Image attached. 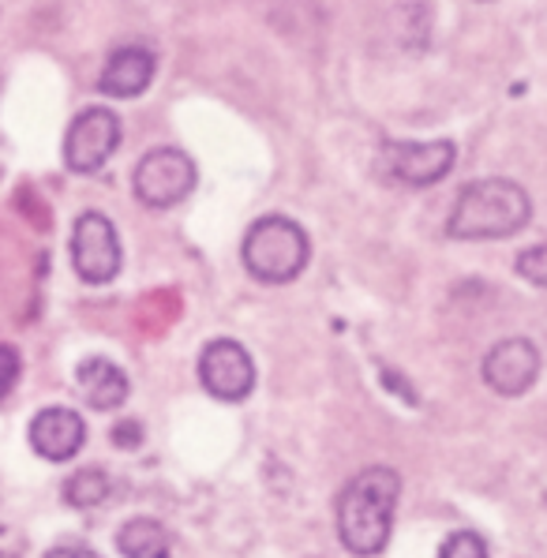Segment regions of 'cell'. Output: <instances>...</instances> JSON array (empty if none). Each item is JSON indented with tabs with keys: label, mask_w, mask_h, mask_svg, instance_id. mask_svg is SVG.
Listing matches in <instances>:
<instances>
[{
	"label": "cell",
	"mask_w": 547,
	"mask_h": 558,
	"mask_svg": "<svg viewBox=\"0 0 547 558\" xmlns=\"http://www.w3.org/2000/svg\"><path fill=\"white\" fill-rule=\"evenodd\" d=\"M121 544V555L124 558H169L173 555V536L161 521H150V518H135L127 521L117 536Z\"/></svg>",
	"instance_id": "13"
},
{
	"label": "cell",
	"mask_w": 547,
	"mask_h": 558,
	"mask_svg": "<svg viewBox=\"0 0 547 558\" xmlns=\"http://www.w3.org/2000/svg\"><path fill=\"white\" fill-rule=\"evenodd\" d=\"M199 379L218 401H244L255 386V364L244 345L221 338L210 341L199 356Z\"/></svg>",
	"instance_id": "8"
},
{
	"label": "cell",
	"mask_w": 547,
	"mask_h": 558,
	"mask_svg": "<svg viewBox=\"0 0 547 558\" xmlns=\"http://www.w3.org/2000/svg\"><path fill=\"white\" fill-rule=\"evenodd\" d=\"M540 375V353L533 341L525 338H507L484 356V383L502 398H518Z\"/></svg>",
	"instance_id": "9"
},
{
	"label": "cell",
	"mask_w": 547,
	"mask_h": 558,
	"mask_svg": "<svg viewBox=\"0 0 547 558\" xmlns=\"http://www.w3.org/2000/svg\"><path fill=\"white\" fill-rule=\"evenodd\" d=\"M518 274L525 281H533V286L547 289V244H536V247H528V252H521Z\"/></svg>",
	"instance_id": "16"
},
{
	"label": "cell",
	"mask_w": 547,
	"mask_h": 558,
	"mask_svg": "<svg viewBox=\"0 0 547 558\" xmlns=\"http://www.w3.org/2000/svg\"><path fill=\"white\" fill-rule=\"evenodd\" d=\"M80 390H83V398H87L90 409L109 412V409L124 405L127 375L117 364H109V360L90 356V360H83V364H80Z\"/></svg>",
	"instance_id": "12"
},
{
	"label": "cell",
	"mask_w": 547,
	"mask_h": 558,
	"mask_svg": "<svg viewBox=\"0 0 547 558\" xmlns=\"http://www.w3.org/2000/svg\"><path fill=\"white\" fill-rule=\"evenodd\" d=\"M439 558H487V544L476 532H454L447 544L439 547Z\"/></svg>",
	"instance_id": "15"
},
{
	"label": "cell",
	"mask_w": 547,
	"mask_h": 558,
	"mask_svg": "<svg viewBox=\"0 0 547 558\" xmlns=\"http://www.w3.org/2000/svg\"><path fill=\"white\" fill-rule=\"evenodd\" d=\"M454 143L450 140H431V143H387L382 147V166L387 177H394L398 184L409 187H427L439 184L442 177L454 169Z\"/></svg>",
	"instance_id": "7"
},
{
	"label": "cell",
	"mask_w": 547,
	"mask_h": 558,
	"mask_svg": "<svg viewBox=\"0 0 547 558\" xmlns=\"http://www.w3.org/2000/svg\"><path fill=\"white\" fill-rule=\"evenodd\" d=\"M195 187V166L184 150L177 147H158L135 166V195L150 210H166L187 199Z\"/></svg>",
	"instance_id": "4"
},
{
	"label": "cell",
	"mask_w": 547,
	"mask_h": 558,
	"mask_svg": "<svg viewBox=\"0 0 547 558\" xmlns=\"http://www.w3.org/2000/svg\"><path fill=\"white\" fill-rule=\"evenodd\" d=\"M83 439H87V424L80 412L72 409H41L31 420V446L46 461H68L80 453Z\"/></svg>",
	"instance_id": "10"
},
{
	"label": "cell",
	"mask_w": 547,
	"mask_h": 558,
	"mask_svg": "<svg viewBox=\"0 0 547 558\" xmlns=\"http://www.w3.org/2000/svg\"><path fill=\"white\" fill-rule=\"evenodd\" d=\"M20 372H23V360L15 353L12 345H0V398L20 383Z\"/></svg>",
	"instance_id": "17"
},
{
	"label": "cell",
	"mask_w": 547,
	"mask_h": 558,
	"mask_svg": "<svg viewBox=\"0 0 547 558\" xmlns=\"http://www.w3.org/2000/svg\"><path fill=\"white\" fill-rule=\"evenodd\" d=\"M143 439V427L135 424V420H121V424L113 427V442L121 446V450H135Z\"/></svg>",
	"instance_id": "18"
},
{
	"label": "cell",
	"mask_w": 547,
	"mask_h": 558,
	"mask_svg": "<svg viewBox=\"0 0 547 558\" xmlns=\"http://www.w3.org/2000/svg\"><path fill=\"white\" fill-rule=\"evenodd\" d=\"M0 558H15V555H8V551H0Z\"/></svg>",
	"instance_id": "20"
},
{
	"label": "cell",
	"mask_w": 547,
	"mask_h": 558,
	"mask_svg": "<svg viewBox=\"0 0 547 558\" xmlns=\"http://www.w3.org/2000/svg\"><path fill=\"white\" fill-rule=\"evenodd\" d=\"M46 558H101L98 551H90V547H75V544H61V547H53Z\"/></svg>",
	"instance_id": "19"
},
{
	"label": "cell",
	"mask_w": 547,
	"mask_h": 558,
	"mask_svg": "<svg viewBox=\"0 0 547 558\" xmlns=\"http://www.w3.org/2000/svg\"><path fill=\"white\" fill-rule=\"evenodd\" d=\"M241 255L252 278L267 281V286H285V281L304 274L312 244H307V233L296 221L270 214V218H259L247 229Z\"/></svg>",
	"instance_id": "3"
},
{
	"label": "cell",
	"mask_w": 547,
	"mask_h": 558,
	"mask_svg": "<svg viewBox=\"0 0 547 558\" xmlns=\"http://www.w3.org/2000/svg\"><path fill=\"white\" fill-rule=\"evenodd\" d=\"M109 499V476L101 469H83L75 476L64 480V502L80 506V510H90V506Z\"/></svg>",
	"instance_id": "14"
},
{
	"label": "cell",
	"mask_w": 547,
	"mask_h": 558,
	"mask_svg": "<svg viewBox=\"0 0 547 558\" xmlns=\"http://www.w3.org/2000/svg\"><path fill=\"white\" fill-rule=\"evenodd\" d=\"M528 218H533V203H528L525 187L514 184V180L487 177L473 180L458 195L447 233L454 240H502L521 233Z\"/></svg>",
	"instance_id": "2"
},
{
	"label": "cell",
	"mask_w": 547,
	"mask_h": 558,
	"mask_svg": "<svg viewBox=\"0 0 547 558\" xmlns=\"http://www.w3.org/2000/svg\"><path fill=\"white\" fill-rule=\"evenodd\" d=\"M401 480L394 469L372 465L356 472L338 499V536L353 555H379L394 529Z\"/></svg>",
	"instance_id": "1"
},
{
	"label": "cell",
	"mask_w": 547,
	"mask_h": 558,
	"mask_svg": "<svg viewBox=\"0 0 547 558\" xmlns=\"http://www.w3.org/2000/svg\"><path fill=\"white\" fill-rule=\"evenodd\" d=\"M121 147V120L113 109L90 106L72 120L64 140V161L72 173H98Z\"/></svg>",
	"instance_id": "6"
},
{
	"label": "cell",
	"mask_w": 547,
	"mask_h": 558,
	"mask_svg": "<svg viewBox=\"0 0 547 558\" xmlns=\"http://www.w3.org/2000/svg\"><path fill=\"white\" fill-rule=\"evenodd\" d=\"M154 68H158V60H154L150 49H143V46L117 49V53L106 60V68H101L98 87L106 90L109 98H139V94L150 87Z\"/></svg>",
	"instance_id": "11"
},
{
	"label": "cell",
	"mask_w": 547,
	"mask_h": 558,
	"mask_svg": "<svg viewBox=\"0 0 547 558\" xmlns=\"http://www.w3.org/2000/svg\"><path fill=\"white\" fill-rule=\"evenodd\" d=\"M72 263L75 274L90 286H106L121 274V236H117L113 221L106 214H80L72 233Z\"/></svg>",
	"instance_id": "5"
}]
</instances>
